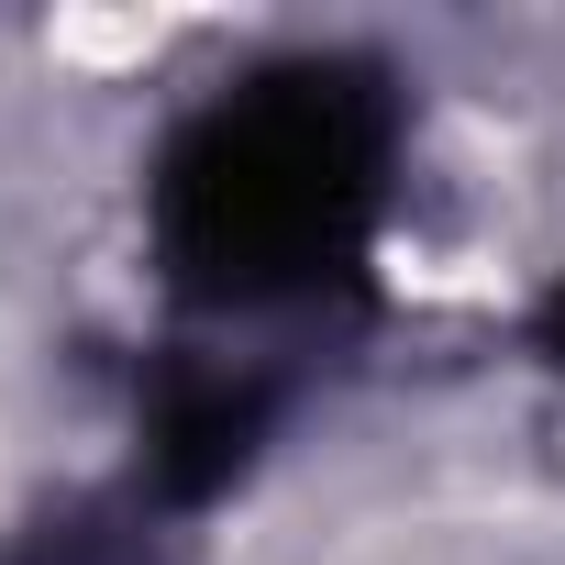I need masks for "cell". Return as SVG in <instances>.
<instances>
[{
  "instance_id": "1",
  "label": "cell",
  "mask_w": 565,
  "mask_h": 565,
  "mask_svg": "<svg viewBox=\"0 0 565 565\" xmlns=\"http://www.w3.org/2000/svg\"><path fill=\"white\" fill-rule=\"evenodd\" d=\"M388 189V89L355 56L255 67L156 167L167 277L211 311H277L355 266Z\"/></svg>"
}]
</instances>
